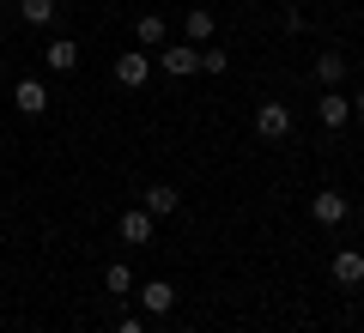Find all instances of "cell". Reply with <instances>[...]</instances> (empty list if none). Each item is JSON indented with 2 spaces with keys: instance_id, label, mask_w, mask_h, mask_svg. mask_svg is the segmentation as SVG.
I'll return each instance as SVG.
<instances>
[{
  "instance_id": "cell-9",
  "label": "cell",
  "mask_w": 364,
  "mask_h": 333,
  "mask_svg": "<svg viewBox=\"0 0 364 333\" xmlns=\"http://www.w3.org/2000/svg\"><path fill=\"white\" fill-rule=\"evenodd\" d=\"M328 273H334V285L352 291V285H364V255H358V249H340V255L328 261Z\"/></svg>"
},
{
  "instance_id": "cell-15",
  "label": "cell",
  "mask_w": 364,
  "mask_h": 333,
  "mask_svg": "<svg viewBox=\"0 0 364 333\" xmlns=\"http://www.w3.org/2000/svg\"><path fill=\"white\" fill-rule=\"evenodd\" d=\"M134 43L158 49V43H164V18H158V13H140V18H134Z\"/></svg>"
},
{
  "instance_id": "cell-11",
  "label": "cell",
  "mask_w": 364,
  "mask_h": 333,
  "mask_svg": "<svg viewBox=\"0 0 364 333\" xmlns=\"http://www.w3.org/2000/svg\"><path fill=\"white\" fill-rule=\"evenodd\" d=\"M316 79H322V91H340V79H346V55L322 49V55H316Z\"/></svg>"
},
{
  "instance_id": "cell-2",
  "label": "cell",
  "mask_w": 364,
  "mask_h": 333,
  "mask_svg": "<svg viewBox=\"0 0 364 333\" xmlns=\"http://www.w3.org/2000/svg\"><path fill=\"white\" fill-rule=\"evenodd\" d=\"M146 79H152V61H146V49H122V55H116V85L140 91Z\"/></svg>"
},
{
  "instance_id": "cell-19",
  "label": "cell",
  "mask_w": 364,
  "mask_h": 333,
  "mask_svg": "<svg viewBox=\"0 0 364 333\" xmlns=\"http://www.w3.org/2000/svg\"><path fill=\"white\" fill-rule=\"evenodd\" d=\"M352 116H364V91H358V97H352Z\"/></svg>"
},
{
  "instance_id": "cell-14",
  "label": "cell",
  "mask_w": 364,
  "mask_h": 333,
  "mask_svg": "<svg viewBox=\"0 0 364 333\" xmlns=\"http://www.w3.org/2000/svg\"><path fill=\"white\" fill-rule=\"evenodd\" d=\"M182 37H188V43H207V37H213V13H207V6L182 13Z\"/></svg>"
},
{
  "instance_id": "cell-1",
  "label": "cell",
  "mask_w": 364,
  "mask_h": 333,
  "mask_svg": "<svg viewBox=\"0 0 364 333\" xmlns=\"http://www.w3.org/2000/svg\"><path fill=\"white\" fill-rule=\"evenodd\" d=\"M310 218H316V224H328V231H334V224H346V218H352V200H346V194H340V188H322V194H316V200H310Z\"/></svg>"
},
{
  "instance_id": "cell-17",
  "label": "cell",
  "mask_w": 364,
  "mask_h": 333,
  "mask_svg": "<svg viewBox=\"0 0 364 333\" xmlns=\"http://www.w3.org/2000/svg\"><path fill=\"white\" fill-rule=\"evenodd\" d=\"M200 73H213V79L231 73V55H225V49H200Z\"/></svg>"
},
{
  "instance_id": "cell-5",
  "label": "cell",
  "mask_w": 364,
  "mask_h": 333,
  "mask_svg": "<svg viewBox=\"0 0 364 333\" xmlns=\"http://www.w3.org/2000/svg\"><path fill=\"white\" fill-rule=\"evenodd\" d=\"M13 109L18 116H43V109H49V85H43V79H18L13 85Z\"/></svg>"
},
{
  "instance_id": "cell-8",
  "label": "cell",
  "mask_w": 364,
  "mask_h": 333,
  "mask_svg": "<svg viewBox=\"0 0 364 333\" xmlns=\"http://www.w3.org/2000/svg\"><path fill=\"white\" fill-rule=\"evenodd\" d=\"M316 116H322V128H328V133L346 128V121H352V97H340V91H322V97H316Z\"/></svg>"
},
{
  "instance_id": "cell-10",
  "label": "cell",
  "mask_w": 364,
  "mask_h": 333,
  "mask_svg": "<svg viewBox=\"0 0 364 333\" xmlns=\"http://www.w3.org/2000/svg\"><path fill=\"white\" fill-rule=\"evenodd\" d=\"M140 206H146V212H152V218H170V212H176V206H182V194L170 188V182H152V188L140 194Z\"/></svg>"
},
{
  "instance_id": "cell-4",
  "label": "cell",
  "mask_w": 364,
  "mask_h": 333,
  "mask_svg": "<svg viewBox=\"0 0 364 333\" xmlns=\"http://www.w3.org/2000/svg\"><path fill=\"white\" fill-rule=\"evenodd\" d=\"M158 73L164 79H188V73H200V49H158Z\"/></svg>"
},
{
  "instance_id": "cell-3",
  "label": "cell",
  "mask_w": 364,
  "mask_h": 333,
  "mask_svg": "<svg viewBox=\"0 0 364 333\" xmlns=\"http://www.w3.org/2000/svg\"><path fill=\"white\" fill-rule=\"evenodd\" d=\"M255 133H261V140H286V133H291V109L279 97L261 103V109H255Z\"/></svg>"
},
{
  "instance_id": "cell-18",
  "label": "cell",
  "mask_w": 364,
  "mask_h": 333,
  "mask_svg": "<svg viewBox=\"0 0 364 333\" xmlns=\"http://www.w3.org/2000/svg\"><path fill=\"white\" fill-rule=\"evenodd\" d=\"M116 333H146V321H140V315H128V321H122Z\"/></svg>"
},
{
  "instance_id": "cell-7",
  "label": "cell",
  "mask_w": 364,
  "mask_h": 333,
  "mask_svg": "<svg viewBox=\"0 0 364 333\" xmlns=\"http://www.w3.org/2000/svg\"><path fill=\"white\" fill-rule=\"evenodd\" d=\"M152 224H158V218L146 212V206H128V212L116 218V231H122V243H152Z\"/></svg>"
},
{
  "instance_id": "cell-6",
  "label": "cell",
  "mask_w": 364,
  "mask_h": 333,
  "mask_svg": "<svg viewBox=\"0 0 364 333\" xmlns=\"http://www.w3.org/2000/svg\"><path fill=\"white\" fill-rule=\"evenodd\" d=\"M140 309L146 315H170V309H176V285L170 279H146L140 285Z\"/></svg>"
},
{
  "instance_id": "cell-20",
  "label": "cell",
  "mask_w": 364,
  "mask_h": 333,
  "mask_svg": "<svg viewBox=\"0 0 364 333\" xmlns=\"http://www.w3.org/2000/svg\"><path fill=\"white\" fill-rule=\"evenodd\" d=\"M170 333H195V327H170Z\"/></svg>"
},
{
  "instance_id": "cell-13",
  "label": "cell",
  "mask_w": 364,
  "mask_h": 333,
  "mask_svg": "<svg viewBox=\"0 0 364 333\" xmlns=\"http://www.w3.org/2000/svg\"><path fill=\"white\" fill-rule=\"evenodd\" d=\"M104 291L109 297H128L134 291V267H128V261H109V267H104Z\"/></svg>"
},
{
  "instance_id": "cell-12",
  "label": "cell",
  "mask_w": 364,
  "mask_h": 333,
  "mask_svg": "<svg viewBox=\"0 0 364 333\" xmlns=\"http://www.w3.org/2000/svg\"><path fill=\"white\" fill-rule=\"evenodd\" d=\"M43 61H49L55 73H73V67H79V43L73 37H55L49 49H43Z\"/></svg>"
},
{
  "instance_id": "cell-16",
  "label": "cell",
  "mask_w": 364,
  "mask_h": 333,
  "mask_svg": "<svg viewBox=\"0 0 364 333\" xmlns=\"http://www.w3.org/2000/svg\"><path fill=\"white\" fill-rule=\"evenodd\" d=\"M18 18H25V25H49V18H55V0H18Z\"/></svg>"
}]
</instances>
